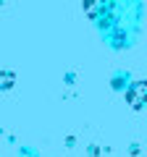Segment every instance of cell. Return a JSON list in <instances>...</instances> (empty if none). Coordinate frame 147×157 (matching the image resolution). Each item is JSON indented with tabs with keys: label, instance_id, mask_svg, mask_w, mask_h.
<instances>
[{
	"label": "cell",
	"instance_id": "6da1fadb",
	"mask_svg": "<svg viewBox=\"0 0 147 157\" xmlns=\"http://www.w3.org/2000/svg\"><path fill=\"white\" fill-rule=\"evenodd\" d=\"M110 11H113V0H84V13L95 21L105 18Z\"/></svg>",
	"mask_w": 147,
	"mask_h": 157
},
{
	"label": "cell",
	"instance_id": "7a4b0ae2",
	"mask_svg": "<svg viewBox=\"0 0 147 157\" xmlns=\"http://www.w3.org/2000/svg\"><path fill=\"white\" fill-rule=\"evenodd\" d=\"M126 100H129V105L134 107V110L145 107L147 105V81H134V84L126 89Z\"/></svg>",
	"mask_w": 147,
	"mask_h": 157
}]
</instances>
